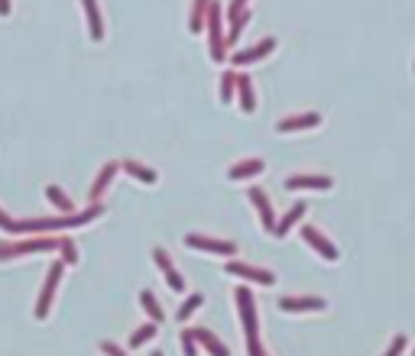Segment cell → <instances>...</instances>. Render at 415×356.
<instances>
[{"label": "cell", "instance_id": "cell-9", "mask_svg": "<svg viewBox=\"0 0 415 356\" xmlns=\"http://www.w3.org/2000/svg\"><path fill=\"white\" fill-rule=\"evenodd\" d=\"M302 240L309 243V246L318 253V256H325L328 262H334L338 256H341V253H338V246H334V243H331L328 237L318 230V227H305V230H302Z\"/></svg>", "mask_w": 415, "mask_h": 356}, {"label": "cell", "instance_id": "cell-20", "mask_svg": "<svg viewBox=\"0 0 415 356\" xmlns=\"http://www.w3.org/2000/svg\"><path fill=\"white\" fill-rule=\"evenodd\" d=\"M267 168V162L263 159H244V162H237V166H231V181H244V178H250V175H260Z\"/></svg>", "mask_w": 415, "mask_h": 356}, {"label": "cell", "instance_id": "cell-16", "mask_svg": "<svg viewBox=\"0 0 415 356\" xmlns=\"http://www.w3.org/2000/svg\"><path fill=\"white\" fill-rule=\"evenodd\" d=\"M321 123V114H296V117H286L279 120V133H296V130H315Z\"/></svg>", "mask_w": 415, "mask_h": 356}, {"label": "cell", "instance_id": "cell-32", "mask_svg": "<svg viewBox=\"0 0 415 356\" xmlns=\"http://www.w3.org/2000/svg\"><path fill=\"white\" fill-rule=\"evenodd\" d=\"M101 353H104V356H127L117 344H114V340H101Z\"/></svg>", "mask_w": 415, "mask_h": 356}, {"label": "cell", "instance_id": "cell-30", "mask_svg": "<svg viewBox=\"0 0 415 356\" xmlns=\"http://www.w3.org/2000/svg\"><path fill=\"white\" fill-rule=\"evenodd\" d=\"M247 337V353L250 356H267L263 344H260V334H244Z\"/></svg>", "mask_w": 415, "mask_h": 356}, {"label": "cell", "instance_id": "cell-4", "mask_svg": "<svg viewBox=\"0 0 415 356\" xmlns=\"http://www.w3.org/2000/svg\"><path fill=\"white\" fill-rule=\"evenodd\" d=\"M62 269H65V262H52V266H49V275H46L43 292H39V301H36V321H46L49 311H52V298H55L59 282H62Z\"/></svg>", "mask_w": 415, "mask_h": 356}, {"label": "cell", "instance_id": "cell-1", "mask_svg": "<svg viewBox=\"0 0 415 356\" xmlns=\"http://www.w3.org/2000/svg\"><path fill=\"white\" fill-rule=\"evenodd\" d=\"M104 214V204H88V210H75V214H62V217H30V220H13V233H59L68 227H85L95 217Z\"/></svg>", "mask_w": 415, "mask_h": 356}, {"label": "cell", "instance_id": "cell-31", "mask_svg": "<svg viewBox=\"0 0 415 356\" xmlns=\"http://www.w3.org/2000/svg\"><path fill=\"white\" fill-rule=\"evenodd\" d=\"M403 350H405V337H403V334H396V337H393V344H389V350H386L383 356H403Z\"/></svg>", "mask_w": 415, "mask_h": 356}, {"label": "cell", "instance_id": "cell-3", "mask_svg": "<svg viewBox=\"0 0 415 356\" xmlns=\"http://www.w3.org/2000/svg\"><path fill=\"white\" fill-rule=\"evenodd\" d=\"M49 250H59V237H49V233H39V237L23 243H0V262L17 259V256H30V253H49Z\"/></svg>", "mask_w": 415, "mask_h": 356}, {"label": "cell", "instance_id": "cell-22", "mask_svg": "<svg viewBox=\"0 0 415 356\" xmlns=\"http://www.w3.org/2000/svg\"><path fill=\"white\" fill-rule=\"evenodd\" d=\"M208 7H211V0H192V17H189V30H192V32H202L204 30Z\"/></svg>", "mask_w": 415, "mask_h": 356}, {"label": "cell", "instance_id": "cell-29", "mask_svg": "<svg viewBox=\"0 0 415 356\" xmlns=\"http://www.w3.org/2000/svg\"><path fill=\"white\" fill-rule=\"evenodd\" d=\"M179 340H182V353H185V356H198V340H195V330H192V327H185Z\"/></svg>", "mask_w": 415, "mask_h": 356}, {"label": "cell", "instance_id": "cell-14", "mask_svg": "<svg viewBox=\"0 0 415 356\" xmlns=\"http://www.w3.org/2000/svg\"><path fill=\"white\" fill-rule=\"evenodd\" d=\"M334 181L328 175H292L286 178V188L289 191H298V188H309V191H328Z\"/></svg>", "mask_w": 415, "mask_h": 356}, {"label": "cell", "instance_id": "cell-36", "mask_svg": "<svg viewBox=\"0 0 415 356\" xmlns=\"http://www.w3.org/2000/svg\"><path fill=\"white\" fill-rule=\"evenodd\" d=\"M153 356H162V353H153Z\"/></svg>", "mask_w": 415, "mask_h": 356}, {"label": "cell", "instance_id": "cell-27", "mask_svg": "<svg viewBox=\"0 0 415 356\" xmlns=\"http://www.w3.org/2000/svg\"><path fill=\"white\" fill-rule=\"evenodd\" d=\"M59 256H62L65 266H75V262H78V250H75V240H68V237H59Z\"/></svg>", "mask_w": 415, "mask_h": 356}, {"label": "cell", "instance_id": "cell-6", "mask_svg": "<svg viewBox=\"0 0 415 356\" xmlns=\"http://www.w3.org/2000/svg\"><path fill=\"white\" fill-rule=\"evenodd\" d=\"M237 298V311H240V324H244V334H260V317H256V304H253V292L240 285L234 292Z\"/></svg>", "mask_w": 415, "mask_h": 356}, {"label": "cell", "instance_id": "cell-10", "mask_svg": "<svg viewBox=\"0 0 415 356\" xmlns=\"http://www.w3.org/2000/svg\"><path fill=\"white\" fill-rule=\"evenodd\" d=\"M273 49H276V39H273V36H267L263 42H256V46H250V49H240V52H234V55H231V62L244 68V65H250V62H260V59H267Z\"/></svg>", "mask_w": 415, "mask_h": 356}, {"label": "cell", "instance_id": "cell-2", "mask_svg": "<svg viewBox=\"0 0 415 356\" xmlns=\"http://www.w3.org/2000/svg\"><path fill=\"white\" fill-rule=\"evenodd\" d=\"M204 30H208V52L218 65L227 62V36L221 30V3H214L208 7V17H204Z\"/></svg>", "mask_w": 415, "mask_h": 356}, {"label": "cell", "instance_id": "cell-12", "mask_svg": "<svg viewBox=\"0 0 415 356\" xmlns=\"http://www.w3.org/2000/svg\"><path fill=\"white\" fill-rule=\"evenodd\" d=\"M153 262H156V266L162 269V279L169 282L172 292H185V279L175 273V266H172V259L166 256V250H153Z\"/></svg>", "mask_w": 415, "mask_h": 356}, {"label": "cell", "instance_id": "cell-28", "mask_svg": "<svg viewBox=\"0 0 415 356\" xmlns=\"http://www.w3.org/2000/svg\"><path fill=\"white\" fill-rule=\"evenodd\" d=\"M237 95V72H224L221 75V101H234Z\"/></svg>", "mask_w": 415, "mask_h": 356}, {"label": "cell", "instance_id": "cell-23", "mask_svg": "<svg viewBox=\"0 0 415 356\" xmlns=\"http://www.w3.org/2000/svg\"><path fill=\"white\" fill-rule=\"evenodd\" d=\"M139 304H143V311L149 315L153 324H160L162 317H166V315H162V304L156 301V295H153V292H139Z\"/></svg>", "mask_w": 415, "mask_h": 356}, {"label": "cell", "instance_id": "cell-35", "mask_svg": "<svg viewBox=\"0 0 415 356\" xmlns=\"http://www.w3.org/2000/svg\"><path fill=\"white\" fill-rule=\"evenodd\" d=\"M240 7H247V0H231V7H227V13H234V10H240Z\"/></svg>", "mask_w": 415, "mask_h": 356}, {"label": "cell", "instance_id": "cell-25", "mask_svg": "<svg viewBox=\"0 0 415 356\" xmlns=\"http://www.w3.org/2000/svg\"><path fill=\"white\" fill-rule=\"evenodd\" d=\"M204 304V295H189V298H185V301H182V308L179 311H175V317H179V321H189V317L195 315V311H198V308H202Z\"/></svg>", "mask_w": 415, "mask_h": 356}, {"label": "cell", "instance_id": "cell-15", "mask_svg": "<svg viewBox=\"0 0 415 356\" xmlns=\"http://www.w3.org/2000/svg\"><path fill=\"white\" fill-rule=\"evenodd\" d=\"M279 308L282 311H289V315H296V311H325V298H302V295H286L282 301H279Z\"/></svg>", "mask_w": 415, "mask_h": 356}, {"label": "cell", "instance_id": "cell-11", "mask_svg": "<svg viewBox=\"0 0 415 356\" xmlns=\"http://www.w3.org/2000/svg\"><path fill=\"white\" fill-rule=\"evenodd\" d=\"M117 168H120V162H107V166L97 172L95 181H91V191H88V204H97V201H101V195L110 188V181L117 175Z\"/></svg>", "mask_w": 415, "mask_h": 356}, {"label": "cell", "instance_id": "cell-7", "mask_svg": "<svg viewBox=\"0 0 415 356\" xmlns=\"http://www.w3.org/2000/svg\"><path fill=\"white\" fill-rule=\"evenodd\" d=\"M224 269H227L231 275H237V279H247V282H256V285H273V282H276V273H273V269L247 266V262H237V259H231Z\"/></svg>", "mask_w": 415, "mask_h": 356}, {"label": "cell", "instance_id": "cell-13", "mask_svg": "<svg viewBox=\"0 0 415 356\" xmlns=\"http://www.w3.org/2000/svg\"><path fill=\"white\" fill-rule=\"evenodd\" d=\"M81 10H85L91 42H101L104 39V20H101V7H97V0H81Z\"/></svg>", "mask_w": 415, "mask_h": 356}, {"label": "cell", "instance_id": "cell-34", "mask_svg": "<svg viewBox=\"0 0 415 356\" xmlns=\"http://www.w3.org/2000/svg\"><path fill=\"white\" fill-rule=\"evenodd\" d=\"M13 13V3L10 0H0V17H10Z\"/></svg>", "mask_w": 415, "mask_h": 356}, {"label": "cell", "instance_id": "cell-17", "mask_svg": "<svg viewBox=\"0 0 415 356\" xmlns=\"http://www.w3.org/2000/svg\"><path fill=\"white\" fill-rule=\"evenodd\" d=\"M237 101H240V110L244 114H253L256 110V95H253V81L250 75H237Z\"/></svg>", "mask_w": 415, "mask_h": 356}, {"label": "cell", "instance_id": "cell-33", "mask_svg": "<svg viewBox=\"0 0 415 356\" xmlns=\"http://www.w3.org/2000/svg\"><path fill=\"white\" fill-rule=\"evenodd\" d=\"M0 230H7V233H13V220L7 217V214H3V210H0Z\"/></svg>", "mask_w": 415, "mask_h": 356}, {"label": "cell", "instance_id": "cell-18", "mask_svg": "<svg viewBox=\"0 0 415 356\" xmlns=\"http://www.w3.org/2000/svg\"><path fill=\"white\" fill-rule=\"evenodd\" d=\"M305 214H309V208H305L302 201H298V204H292L286 217H279V220H276V227H273V233H276L279 240H282V237H289V230H292V227H296V224H298L302 217H305Z\"/></svg>", "mask_w": 415, "mask_h": 356}, {"label": "cell", "instance_id": "cell-21", "mask_svg": "<svg viewBox=\"0 0 415 356\" xmlns=\"http://www.w3.org/2000/svg\"><path fill=\"white\" fill-rule=\"evenodd\" d=\"M120 168H124L127 175H133V178H137V181H146V185H153V181H156V172H153V168H149V166H143V162H133V159H124V162H120Z\"/></svg>", "mask_w": 415, "mask_h": 356}, {"label": "cell", "instance_id": "cell-26", "mask_svg": "<svg viewBox=\"0 0 415 356\" xmlns=\"http://www.w3.org/2000/svg\"><path fill=\"white\" fill-rule=\"evenodd\" d=\"M156 327H160V324H153V321H149V324H143V327H137V330L130 334V346H143V344H149V340L156 337Z\"/></svg>", "mask_w": 415, "mask_h": 356}, {"label": "cell", "instance_id": "cell-24", "mask_svg": "<svg viewBox=\"0 0 415 356\" xmlns=\"http://www.w3.org/2000/svg\"><path fill=\"white\" fill-rule=\"evenodd\" d=\"M46 198L52 201V204H55L59 210H62V214H75L72 198H68V195H65V191L59 188V185H49V188H46Z\"/></svg>", "mask_w": 415, "mask_h": 356}, {"label": "cell", "instance_id": "cell-19", "mask_svg": "<svg viewBox=\"0 0 415 356\" xmlns=\"http://www.w3.org/2000/svg\"><path fill=\"white\" fill-rule=\"evenodd\" d=\"M195 340H198L211 356H231V350L221 344V337H214L208 327H195Z\"/></svg>", "mask_w": 415, "mask_h": 356}, {"label": "cell", "instance_id": "cell-8", "mask_svg": "<svg viewBox=\"0 0 415 356\" xmlns=\"http://www.w3.org/2000/svg\"><path fill=\"white\" fill-rule=\"evenodd\" d=\"M247 198L253 201V208H256V214H260L263 230L273 233V227H276V214H273V201H269V195L263 188H247Z\"/></svg>", "mask_w": 415, "mask_h": 356}, {"label": "cell", "instance_id": "cell-5", "mask_svg": "<svg viewBox=\"0 0 415 356\" xmlns=\"http://www.w3.org/2000/svg\"><path fill=\"white\" fill-rule=\"evenodd\" d=\"M185 246H192V250H204V253H214V256H227V259H234V253H237V243H231V240H214V237H204V233H185Z\"/></svg>", "mask_w": 415, "mask_h": 356}]
</instances>
